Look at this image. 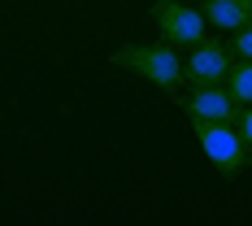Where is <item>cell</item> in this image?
<instances>
[{"instance_id": "5", "label": "cell", "mask_w": 252, "mask_h": 226, "mask_svg": "<svg viewBox=\"0 0 252 226\" xmlns=\"http://www.w3.org/2000/svg\"><path fill=\"white\" fill-rule=\"evenodd\" d=\"M183 109L191 122H235L239 118V100L226 92V83H191Z\"/></svg>"}, {"instance_id": "2", "label": "cell", "mask_w": 252, "mask_h": 226, "mask_svg": "<svg viewBox=\"0 0 252 226\" xmlns=\"http://www.w3.org/2000/svg\"><path fill=\"white\" fill-rule=\"evenodd\" d=\"M191 126H196V139H200L204 157L218 165V174L235 178L248 165V144H244L235 122H191Z\"/></svg>"}, {"instance_id": "3", "label": "cell", "mask_w": 252, "mask_h": 226, "mask_svg": "<svg viewBox=\"0 0 252 226\" xmlns=\"http://www.w3.org/2000/svg\"><path fill=\"white\" fill-rule=\"evenodd\" d=\"M152 22L161 31V39L174 44V48H191L209 35V18L200 13V4H183V0H157Z\"/></svg>"}, {"instance_id": "7", "label": "cell", "mask_w": 252, "mask_h": 226, "mask_svg": "<svg viewBox=\"0 0 252 226\" xmlns=\"http://www.w3.org/2000/svg\"><path fill=\"white\" fill-rule=\"evenodd\" d=\"M226 92L239 100V109H244V104H252V61L235 57V65L226 70Z\"/></svg>"}, {"instance_id": "6", "label": "cell", "mask_w": 252, "mask_h": 226, "mask_svg": "<svg viewBox=\"0 0 252 226\" xmlns=\"http://www.w3.org/2000/svg\"><path fill=\"white\" fill-rule=\"evenodd\" d=\"M200 13L209 18V26L218 31H239L252 22V0H200Z\"/></svg>"}, {"instance_id": "9", "label": "cell", "mask_w": 252, "mask_h": 226, "mask_svg": "<svg viewBox=\"0 0 252 226\" xmlns=\"http://www.w3.org/2000/svg\"><path fill=\"white\" fill-rule=\"evenodd\" d=\"M235 126H239V135H244V144H248V157H252V104H244V109H239Z\"/></svg>"}, {"instance_id": "4", "label": "cell", "mask_w": 252, "mask_h": 226, "mask_svg": "<svg viewBox=\"0 0 252 226\" xmlns=\"http://www.w3.org/2000/svg\"><path fill=\"white\" fill-rule=\"evenodd\" d=\"M235 65V52H230V39H209L204 35L200 44L187 48V83H226V70Z\"/></svg>"}, {"instance_id": "1", "label": "cell", "mask_w": 252, "mask_h": 226, "mask_svg": "<svg viewBox=\"0 0 252 226\" xmlns=\"http://www.w3.org/2000/svg\"><path fill=\"white\" fill-rule=\"evenodd\" d=\"M113 65H126L130 74H144L152 87L161 92H183L187 83V70H183V57H178L174 44H130V48H118L113 52Z\"/></svg>"}, {"instance_id": "8", "label": "cell", "mask_w": 252, "mask_h": 226, "mask_svg": "<svg viewBox=\"0 0 252 226\" xmlns=\"http://www.w3.org/2000/svg\"><path fill=\"white\" fill-rule=\"evenodd\" d=\"M230 52H235V57H244V61H252V22L235 31V39H230Z\"/></svg>"}]
</instances>
